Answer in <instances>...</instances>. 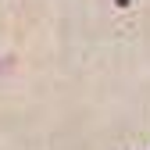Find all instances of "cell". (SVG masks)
Returning a JSON list of instances; mask_svg holds the SVG:
<instances>
[{"label": "cell", "instance_id": "6da1fadb", "mask_svg": "<svg viewBox=\"0 0 150 150\" xmlns=\"http://www.w3.org/2000/svg\"><path fill=\"white\" fill-rule=\"evenodd\" d=\"M129 4H132V0H115V7L122 11V7H129Z\"/></svg>", "mask_w": 150, "mask_h": 150}]
</instances>
